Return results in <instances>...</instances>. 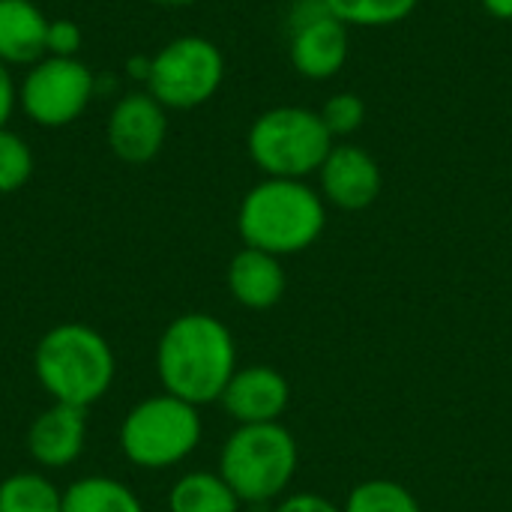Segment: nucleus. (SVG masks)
<instances>
[{
  "mask_svg": "<svg viewBox=\"0 0 512 512\" xmlns=\"http://www.w3.org/2000/svg\"><path fill=\"white\" fill-rule=\"evenodd\" d=\"M156 369L171 396L195 408L219 402L231 375L237 372L234 336L213 315H180L159 339Z\"/></svg>",
  "mask_w": 512,
  "mask_h": 512,
  "instance_id": "nucleus-1",
  "label": "nucleus"
},
{
  "mask_svg": "<svg viewBox=\"0 0 512 512\" xmlns=\"http://www.w3.org/2000/svg\"><path fill=\"white\" fill-rule=\"evenodd\" d=\"M327 228V204L306 180L264 177L255 183L237 210V231L243 246L270 252L276 258L306 252Z\"/></svg>",
  "mask_w": 512,
  "mask_h": 512,
  "instance_id": "nucleus-2",
  "label": "nucleus"
},
{
  "mask_svg": "<svg viewBox=\"0 0 512 512\" xmlns=\"http://www.w3.org/2000/svg\"><path fill=\"white\" fill-rule=\"evenodd\" d=\"M36 378L54 402L81 405L102 399L114 381L111 345L84 324H60L36 345Z\"/></svg>",
  "mask_w": 512,
  "mask_h": 512,
  "instance_id": "nucleus-3",
  "label": "nucleus"
},
{
  "mask_svg": "<svg viewBox=\"0 0 512 512\" xmlns=\"http://www.w3.org/2000/svg\"><path fill=\"white\" fill-rule=\"evenodd\" d=\"M300 447L282 423L237 426L219 456V474L243 504H267L297 477Z\"/></svg>",
  "mask_w": 512,
  "mask_h": 512,
  "instance_id": "nucleus-4",
  "label": "nucleus"
},
{
  "mask_svg": "<svg viewBox=\"0 0 512 512\" xmlns=\"http://www.w3.org/2000/svg\"><path fill=\"white\" fill-rule=\"evenodd\" d=\"M333 144L336 141L327 132L321 114L303 105L267 108L252 120L246 132L249 159L267 177L282 180H303L318 174Z\"/></svg>",
  "mask_w": 512,
  "mask_h": 512,
  "instance_id": "nucleus-5",
  "label": "nucleus"
},
{
  "mask_svg": "<svg viewBox=\"0 0 512 512\" xmlns=\"http://www.w3.org/2000/svg\"><path fill=\"white\" fill-rule=\"evenodd\" d=\"M201 441L198 408L165 393L135 405L120 426V447L129 462L159 471L183 462Z\"/></svg>",
  "mask_w": 512,
  "mask_h": 512,
  "instance_id": "nucleus-6",
  "label": "nucleus"
},
{
  "mask_svg": "<svg viewBox=\"0 0 512 512\" xmlns=\"http://www.w3.org/2000/svg\"><path fill=\"white\" fill-rule=\"evenodd\" d=\"M225 81V57L207 36H177L150 57L147 93L168 111L210 102Z\"/></svg>",
  "mask_w": 512,
  "mask_h": 512,
  "instance_id": "nucleus-7",
  "label": "nucleus"
},
{
  "mask_svg": "<svg viewBox=\"0 0 512 512\" xmlns=\"http://www.w3.org/2000/svg\"><path fill=\"white\" fill-rule=\"evenodd\" d=\"M96 93V78L78 57H42L27 66L18 84V105L24 117L42 129H63L75 123Z\"/></svg>",
  "mask_w": 512,
  "mask_h": 512,
  "instance_id": "nucleus-8",
  "label": "nucleus"
},
{
  "mask_svg": "<svg viewBox=\"0 0 512 512\" xmlns=\"http://www.w3.org/2000/svg\"><path fill=\"white\" fill-rule=\"evenodd\" d=\"M168 138V108L156 102L147 90L126 93L114 102L105 141L111 153L126 165H144L159 156Z\"/></svg>",
  "mask_w": 512,
  "mask_h": 512,
  "instance_id": "nucleus-9",
  "label": "nucleus"
},
{
  "mask_svg": "<svg viewBox=\"0 0 512 512\" xmlns=\"http://www.w3.org/2000/svg\"><path fill=\"white\" fill-rule=\"evenodd\" d=\"M318 177H321L324 204H333L336 210H345V213L369 210L378 201L381 183H384L375 156L348 141L333 144Z\"/></svg>",
  "mask_w": 512,
  "mask_h": 512,
  "instance_id": "nucleus-10",
  "label": "nucleus"
},
{
  "mask_svg": "<svg viewBox=\"0 0 512 512\" xmlns=\"http://www.w3.org/2000/svg\"><path fill=\"white\" fill-rule=\"evenodd\" d=\"M219 402L240 426L279 423L291 402V384L273 366H243L231 375Z\"/></svg>",
  "mask_w": 512,
  "mask_h": 512,
  "instance_id": "nucleus-11",
  "label": "nucleus"
},
{
  "mask_svg": "<svg viewBox=\"0 0 512 512\" xmlns=\"http://www.w3.org/2000/svg\"><path fill=\"white\" fill-rule=\"evenodd\" d=\"M348 27L333 18L321 15L315 21L288 27V57L297 75L309 81H327L336 78L348 60Z\"/></svg>",
  "mask_w": 512,
  "mask_h": 512,
  "instance_id": "nucleus-12",
  "label": "nucleus"
},
{
  "mask_svg": "<svg viewBox=\"0 0 512 512\" xmlns=\"http://www.w3.org/2000/svg\"><path fill=\"white\" fill-rule=\"evenodd\" d=\"M87 435V408L54 402L48 411H42L27 435L30 456L45 468H63L75 462L84 450Z\"/></svg>",
  "mask_w": 512,
  "mask_h": 512,
  "instance_id": "nucleus-13",
  "label": "nucleus"
},
{
  "mask_svg": "<svg viewBox=\"0 0 512 512\" xmlns=\"http://www.w3.org/2000/svg\"><path fill=\"white\" fill-rule=\"evenodd\" d=\"M285 267L282 258L243 246L228 264V291L231 297L255 312L273 309L285 297Z\"/></svg>",
  "mask_w": 512,
  "mask_h": 512,
  "instance_id": "nucleus-14",
  "label": "nucleus"
},
{
  "mask_svg": "<svg viewBox=\"0 0 512 512\" xmlns=\"http://www.w3.org/2000/svg\"><path fill=\"white\" fill-rule=\"evenodd\" d=\"M48 21L36 0H0V63L27 69L42 60Z\"/></svg>",
  "mask_w": 512,
  "mask_h": 512,
  "instance_id": "nucleus-15",
  "label": "nucleus"
},
{
  "mask_svg": "<svg viewBox=\"0 0 512 512\" xmlns=\"http://www.w3.org/2000/svg\"><path fill=\"white\" fill-rule=\"evenodd\" d=\"M240 504L243 501L222 480V474H207V471L180 477L168 495L171 512H237Z\"/></svg>",
  "mask_w": 512,
  "mask_h": 512,
  "instance_id": "nucleus-16",
  "label": "nucleus"
},
{
  "mask_svg": "<svg viewBox=\"0 0 512 512\" xmlns=\"http://www.w3.org/2000/svg\"><path fill=\"white\" fill-rule=\"evenodd\" d=\"M63 512H144L132 489L108 477H87L69 486Z\"/></svg>",
  "mask_w": 512,
  "mask_h": 512,
  "instance_id": "nucleus-17",
  "label": "nucleus"
},
{
  "mask_svg": "<svg viewBox=\"0 0 512 512\" xmlns=\"http://www.w3.org/2000/svg\"><path fill=\"white\" fill-rule=\"evenodd\" d=\"M0 512H63V495L39 474H15L0 483Z\"/></svg>",
  "mask_w": 512,
  "mask_h": 512,
  "instance_id": "nucleus-18",
  "label": "nucleus"
},
{
  "mask_svg": "<svg viewBox=\"0 0 512 512\" xmlns=\"http://www.w3.org/2000/svg\"><path fill=\"white\" fill-rule=\"evenodd\" d=\"M420 0H327L333 18L345 27H390L405 21Z\"/></svg>",
  "mask_w": 512,
  "mask_h": 512,
  "instance_id": "nucleus-19",
  "label": "nucleus"
},
{
  "mask_svg": "<svg viewBox=\"0 0 512 512\" xmlns=\"http://www.w3.org/2000/svg\"><path fill=\"white\" fill-rule=\"evenodd\" d=\"M342 512H423L420 501L411 495V489H405L396 480H366L357 483L345 501Z\"/></svg>",
  "mask_w": 512,
  "mask_h": 512,
  "instance_id": "nucleus-20",
  "label": "nucleus"
},
{
  "mask_svg": "<svg viewBox=\"0 0 512 512\" xmlns=\"http://www.w3.org/2000/svg\"><path fill=\"white\" fill-rule=\"evenodd\" d=\"M33 174V150L30 144L12 132L9 126L0 129V195L18 192Z\"/></svg>",
  "mask_w": 512,
  "mask_h": 512,
  "instance_id": "nucleus-21",
  "label": "nucleus"
},
{
  "mask_svg": "<svg viewBox=\"0 0 512 512\" xmlns=\"http://www.w3.org/2000/svg\"><path fill=\"white\" fill-rule=\"evenodd\" d=\"M318 114L327 132L333 135V141H342V138H351L366 123V102L357 93H336L324 102Z\"/></svg>",
  "mask_w": 512,
  "mask_h": 512,
  "instance_id": "nucleus-22",
  "label": "nucleus"
},
{
  "mask_svg": "<svg viewBox=\"0 0 512 512\" xmlns=\"http://www.w3.org/2000/svg\"><path fill=\"white\" fill-rule=\"evenodd\" d=\"M81 27L69 18H51L45 33V57H78L81 51Z\"/></svg>",
  "mask_w": 512,
  "mask_h": 512,
  "instance_id": "nucleus-23",
  "label": "nucleus"
},
{
  "mask_svg": "<svg viewBox=\"0 0 512 512\" xmlns=\"http://www.w3.org/2000/svg\"><path fill=\"white\" fill-rule=\"evenodd\" d=\"M276 512H342V507H336L333 501L321 498V495H312V492H297V495H288Z\"/></svg>",
  "mask_w": 512,
  "mask_h": 512,
  "instance_id": "nucleus-24",
  "label": "nucleus"
},
{
  "mask_svg": "<svg viewBox=\"0 0 512 512\" xmlns=\"http://www.w3.org/2000/svg\"><path fill=\"white\" fill-rule=\"evenodd\" d=\"M15 108H18V84L12 78V69L0 63V129L9 126Z\"/></svg>",
  "mask_w": 512,
  "mask_h": 512,
  "instance_id": "nucleus-25",
  "label": "nucleus"
},
{
  "mask_svg": "<svg viewBox=\"0 0 512 512\" xmlns=\"http://www.w3.org/2000/svg\"><path fill=\"white\" fill-rule=\"evenodd\" d=\"M483 9L498 21H512V0H483Z\"/></svg>",
  "mask_w": 512,
  "mask_h": 512,
  "instance_id": "nucleus-26",
  "label": "nucleus"
},
{
  "mask_svg": "<svg viewBox=\"0 0 512 512\" xmlns=\"http://www.w3.org/2000/svg\"><path fill=\"white\" fill-rule=\"evenodd\" d=\"M129 75L135 81H144L147 84V75H150V57H132L129 60Z\"/></svg>",
  "mask_w": 512,
  "mask_h": 512,
  "instance_id": "nucleus-27",
  "label": "nucleus"
},
{
  "mask_svg": "<svg viewBox=\"0 0 512 512\" xmlns=\"http://www.w3.org/2000/svg\"><path fill=\"white\" fill-rule=\"evenodd\" d=\"M150 3H156V6H171V9H180V6H192V3H198V0H150Z\"/></svg>",
  "mask_w": 512,
  "mask_h": 512,
  "instance_id": "nucleus-28",
  "label": "nucleus"
}]
</instances>
